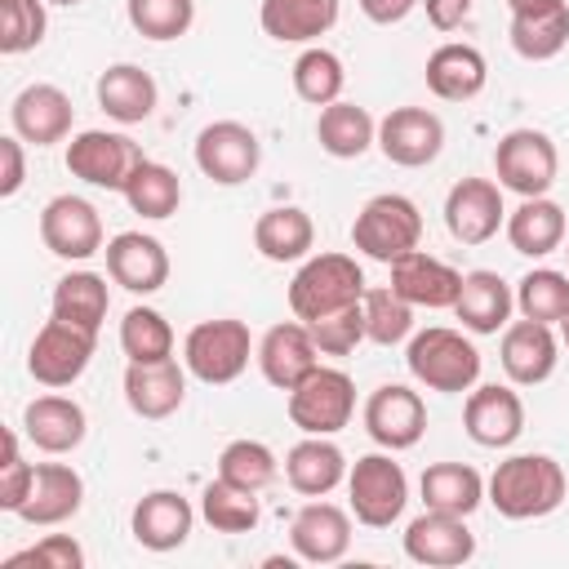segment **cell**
I'll return each instance as SVG.
<instances>
[{"instance_id": "6da1fadb", "label": "cell", "mask_w": 569, "mask_h": 569, "mask_svg": "<svg viewBox=\"0 0 569 569\" xmlns=\"http://www.w3.org/2000/svg\"><path fill=\"white\" fill-rule=\"evenodd\" d=\"M569 493L565 467L551 453H511L485 480V502L507 520H542Z\"/></svg>"}, {"instance_id": "7a4b0ae2", "label": "cell", "mask_w": 569, "mask_h": 569, "mask_svg": "<svg viewBox=\"0 0 569 569\" xmlns=\"http://www.w3.org/2000/svg\"><path fill=\"white\" fill-rule=\"evenodd\" d=\"M365 271L351 253H311L289 280V311L311 325L320 316H333L342 307H356L365 298Z\"/></svg>"}, {"instance_id": "3957f363", "label": "cell", "mask_w": 569, "mask_h": 569, "mask_svg": "<svg viewBox=\"0 0 569 569\" xmlns=\"http://www.w3.org/2000/svg\"><path fill=\"white\" fill-rule=\"evenodd\" d=\"M405 365H409L413 382H422L427 391H445V396L471 391L480 382L476 342L462 329H445V325H431V329L413 333L409 351H405Z\"/></svg>"}, {"instance_id": "277c9868", "label": "cell", "mask_w": 569, "mask_h": 569, "mask_svg": "<svg viewBox=\"0 0 569 569\" xmlns=\"http://www.w3.org/2000/svg\"><path fill=\"white\" fill-rule=\"evenodd\" d=\"M253 338H249V325L236 320V316H218V320H200L187 342H182V365L191 378L209 382V387H227L236 382L244 369H249V356H253Z\"/></svg>"}, {"instance_id": "5b68a950", "label": "cell", "mask_w": 569, "mask_h": 569, "mask_svg": "<svg viewBox=\"0 0 569 569\" xmlns=\"http://www.w3.org/2000/svg\"><path fill=\"white\" fill-rule=\"evenodd\" d=\"M418 240H422V213H418V204H413L409 196H400V191H382V196L365 200V209H360L356 222H351V244H356L365 258L387 262V267H391L400 253L418 249Z\"/></svg>"}, {"instance_id": "8992f818", "label": "cell", "mask_w": 569, "mask_h": 569, "mask_svg": "<svg viewBox=\"0 0 569 569\" xmlns=\"http://www.w3.org/2000/svg\"><path fill=\"white\" fill-rule=\"evenodd\" d=\"M347 498H351V516L369 529H391L405 516L409 502V476L405 467L387 453H365L351 462L347 471Z\"/></svg>"}, {"instance_id": "52a82bcc", "label": "cell", "mask_w": 569, "mask_h": 569, "mask_svg": "<svg viewBox=\"0 0 569 569\" xmlns=\"http://www.w3.org/2000/svg\"><path fill=\"white\" fill-rule=\"evenodd\" d=\"M356 413V382L347 369L316 365L289 391V422L302 436H338Z\"/></svg>"}, {"instance_id": "ba28073f", "label": "cell", "mask_w": 569, "mask_h": 569, "mask_svg": "<svg viewBox=\"0 0 569 569\" xmlns=\"http://www.w3.org/2000/svg\"><path fill=\"white\" fill-rule=\"evenodd\" d=\"M493 173L502 191H516L520 200L547 196L560 173V151L542 129H511L493 147Z\"/></svg>"}, {"instance_id": "9c48e42d", "label": "cell", "mask_w": 569, "mask_h": 569, "mask_svg": "<svg viewBox=\"0 0 569 569\" xmlns=\"http://www.w3.org/2000/svg\"><path fill=\"white\" fill-rule=\"evenodd\" d=\"M93 347H98V329H84L76 320H62V316H49L40 325V333L31 338V351H27V373L40 382V387H71L89 360H93Z\"/></svg>"}, {"instance_id": "30bf717a", "label": "cell", "mask_w": 569, "mask_h": 569, "mask_svg": "<svg viewBox=\"0 0 569 569\" xmlns=\"http://www.w3.org/2000/svg\"><path fill=\"white\" fill-rule=\"evenodd\" d=\"M142 160V147L116 129H84L67 142V173L102 191H124Z\"/></svg>"}, {"instance_id": "8fae6325", "label": "cell", "mask_w": 569, "mask_h": 569, "mask_svg": "<svg viewBox=\"0 0 569 569\" xmlns=\"http://www.w3.org/2000/svg\"><path fill=\"white\" fill-rule=\"evenodd\" d=\"M262 142L240 120H213L196 133V169L218 187H240L258 173Z\"/></svg>"}, {"instance_id": "7c38bea8", "label": "cell", "mask_w": 569, "mask_h": 569, "mask_svg": "<svg viewBox=\"0 0 569 569\" xmlns=\"http://www.w3.org/2000/svg\"><path fill=\"white\" fill-rule=\"evenodd\" d=\"M445 227L458 244H489L507 227L502 187L493 178H458L445 196Z\"/></svg>"}, {"instance_id": "4fadbf2b", "label": "cell", "mask_w": 569, "mask_h": 569, "mask_svg": "<svg viewBox=\"0 0 569 569\" xmlns=\"http://www.w3.org/2000/svg\"><path fill=\"white\" fill-rule=\"evenodd\" d=\"M40 240L62 262H84L102 249V213L84 196H53L40 209Z\"/></svg>"}, {"instance_id": "5bb4252c", "label": "cell", "mask_w": 569, "mask_h": 569, "mask_svg": "<svg viewBox=\"0 0 569 569\" xmlns=\"http://www.w3.org/2000/svg\"><path fill=\"white\" fill-rule=\"evenodd\" d=\"M365 431L373 445L400 453V449H413L427 431V405L413 387L405 382H382L378 391H369L365 400Z\"/></svg>"}, {"instance_id": "9a60e30c", "label": "cell", "mask_w": 569, "mask_h": 569, "mask_svg": "<svg viewBox=\"0 0 569 569\" xmlns=\"http://www.w3.org/2000/svg\"><path fill=\"white\" fill-rule=\"evenodd\" d=\"M378 151L400 169H422L445 151V120L427 107H391L378 120Z\"/></svg>"}, {"instance_id": "2e32d148", "label": "cell", "mask_w": 569, "mask_h": 569, "mask_svg": "<svg viewBox=\"0 0 569 569\" xmlns=\"http://www.w3.org/2000/svg\"><path fill=\"white\" fill-rule=\"evenodd\" d=\"M405 556L427 569H453L476 556V533L467 529V516L449 511H422L405 525Z\"/></svg>"}, {"instance_id": "e0dca14e", "label": "cell", "mask_w": 569, "mask_h": 569, "mask_svg": "<svg viewBox=\"0 0 569 569\" xmlns=\"http://www.w3.org/2000/svg\"><path fill=\"white\" fill-rule=\"evenodd\" d=\"M9 124L22 142L31 147H53V142H67L71 138V124H76V107L71 98L58 89V84H27L18 89V98L9 102Z\"/></svg>"}, {"instance_id": "ac0fdd59", "label": "cell", "mask_w": 569, "mask_h": 569, "mask_svg": "<svg viewBox=\"0 0 569 569\" xmlns=\"http://www.w3.org/2000/svg\"><path fill=\"white\" fill-rule=\"evenodd\" d=\"M262 378L276 387V391H293L316 365H320V347L311 338V329L302 320H280L262 333L258 351H253Z\"/></svg>"}, {"instance_id": "d6986e66", "label": "cell", "mask_w": 569, "mask_h": 569, "mask_svg": "<svg viewBox=\"0 0 569 569\" xmlns=\"http://www.w3.org/2000/svg\"><path fill=\"white\" fill-rule=\"evenodd\" d=\"M462 427L480 449H507L525 431V400L502 382L471 387V396L462 405Z\"/></svg>"}, {"instance_id": "ffe728a7", "label": "cell", "mask_w": 569, "mask_h": 569, "mask_svg": "<svg viewBox=\"0 0 569 569\" xmlns=\"http://www.w3.org/2000/svg\"><path fill=\"white\" fill-rule=\"evenodd\" d=\"M124 400L138 418L147 422H164L182 409L187 400V365H178L173 356L169 360H129L124 369Z\"/></svg>"}, {"instance_id": "44dd1931", "label": "cell", "mask_w": 569, "mask_h": 569, "mask_svg": "<svg viewBox=\"0 0 569 569\" xmlns=\"http://www.w3.org/2000/svg\"><path fill=\"white\" fill-rule=\"evenodd\" d=\"M498 360H502V373L516 382V387H538L556 373V360H560V342L551 333V325L542 320H511L502 329V347H498Z\"/></svg>"}, {"instance_id": "7402d4cb", "label": "cell", "mask_w": 569, "mask_h": 569, "mask_svg": "<svg viewBox=\"0 0 569 569\" xmlns=\"http://www.w3.org/2000/svg\"><path fill=\"white\" fill-rule=\"evenodd\" d=\"M289 547L307 565H333L351 547V516L342 507L325 502V498H311L289 520Z\"/></svg>"}, {"instance_id": "603a6c76", "label": "cell", "mask_w": 569, "mask_h": 569, "mask_svg": "<svg viewBox=\"0 0 569 569\" xmlns=\"http://www.w3.org/2000/svg\"><path fill=\"white\" fill-rule=\"evenodd\" d=\"M102 253H107V276L129 293L147 298V293L164 289V280H169V253L147 231H120L107 240Z\"/></svg>"}, {"instance_id": "cb8c5ba5", "label": "cell", "mask_w": 569, "mask_h": 569, "mask_svg": "<svg viewBox=\"0 0 569 569\" xmlns=\"http://www.w3.org/2000/svg\"><path fill=\"white\" fill-rule=\"evenodd\" d=\"M191 525H196V507L178 489H151V493H142L138 507H133V516H129L133 542L147 547V551H178L191 538Z\"/></svg>"}, {"instance_id": "d4e9b609", "label": "cell", "mask_w": 569, "mask_h": 569, "mask_svg": "<svg viewBox=\"0 0 569 569\" xmlns=\"http://www.w3.org/2000/svg\"><path fill=\"white\" fill-rule=\"evenodd\" d=\"M391 289L413 302V307H427V311H453L458 302V289H462V271H453L449 262L422 253V249H409L391 262Z\"/></svg>"}, {"instance_id": "484cf974", "label": "cell", "mask_w": 569, "mask_h": 569, "mask_svg": "<svg viewBox=\"0 0 569 569\" xmlns=\"http://www.w3.org/2000/svg\"><path fill=\"white\" fill-rule=\"evenodd\" d=\"M80 507H84V480H80V471L67 467V462H36L31 493L18 507V520L49 529V525H67Z\"/></svg>"}, {"instance_id": "4316f807", "label": "cell", "mask_w": 569, "mask_h": 569, "mask_svg": "<svg viewBox=\"0 0 569 569\" xmlns=\"http://www.w3.org/2000/svg\"><path fill=\"white\" fill-rule=\"evenodd\" d=\"M89 418L71 396H36L22 409V436L40 449V453H71L84 445Z\"/></svg>"}, {"instance_id": "83f0119b", "label": "cell", "mask_w": 569, "mask_h": 569, "mask_svg": "<svg viewBox=\"0 0 569 569\" xmlns=\"http://www.w3.org/2000/svg\"><path fill=\"white\" fill-rule=\"evenodd\" d=\"M427 89L440 98V102H471L485 80H489V62L476 44H462V40H449L440 49H431L427 58Z\"/></svg>"}, {"instance_id": "f1b7e54d", "label": "cell", "mask_w": 569, "mask_h": 569, "mask_svg": "<svg viewBox=\"0 0 569 569\" xmlns=\"http://www.w3.org/2000/svg\"><path fill=\"white\" fill-rule=\"evenodd\" d=\"M511 307H516V289L498 276V271H467L462 276V289H458V302H453V316L462 320L467 333H498L511 325Z\"/></svg>"}, {"instance_id": "f546056e", "label": "cell", "mask_w": 569, "mask_h": 569, "mask_svg": "<svg viewBox=\"0 0 569 569\" xmlns=\"http://www.w3.org/2000/svg\"><path fill=\"white\" fill-rule=\"evenodd\" d=\"M347 453L329 436H307L284 453V480L302 498H325L347 480Z\"/></svg>"}, {"instance_id": "4dcf8cb0", "label": "cell", "mask_w": 569, "mask_h": 569, "mask_svg": "<svg viewBox=\"0 0 569 569\" xmlns=\"http://www.w3.org/2000/svg\"><path fill=\"white\" fill-rule=\"evenodd\" d=\"M93 93H98V107H102L116 124H142V120H151V111H156V102H160V89H156L151 71H142V67H133V62H111V67L98 76Z\"/></svg>"}, {"instance_id": "1f68e13d", "label": "cell", "mask_w": 569, "mask_h": 569, "mask_svg": "<svg viewBox=\"0 0 569 569\" xmlns=\"http://www.w3.org/2000/svg\"><path fill=\"white\" fill-rule=\"evenodd\" d=\"M311 244H316V222L298 204H276L253 222V249L267 262H302L311 258Z\"/></svg>"}, {"instance_id": "d6a6232c", "label": "cell", "mask_w": 569, "mask_h": 569, "mask_svg": "<svg viewBox=\"0 0 569 569\" xmlns=\"http://www.w3.org/2000/svg\"><path fill=\"white\" fill-rule=\"evenodd\" d=\"M507 240L525 258H547L565 244V209L551 196H529L507 213Z\"/></svg>"}, {"instance_id": "836d02e7", "label": "cell", "mask_w": 569, "mask_h": 569, "mask_svg": "<svg viewBox=\"0 0 569 569\" xmlns=\"http://www.w3.org/2000/svg\"><path fill=\"white\" fill-rule=\"evenodd\" d=\"M258 22L280 44H311L338 22V0H262Z\"/></svg>"}, {"instance_id": "e575fe53", "label": "cell", "mask_w": 569, "mask_h": 569, "mask_svg": "<svg viewBox=\"0 0 569 569\" xmlns=\"http://www.w3.org/2000/svg\"><path fill=\"white\" fill-rule=\"evenodd\" d=\"M316 142L325 156L333 160H360L373 142H378V120L356 107V102H329L320 107V120H316Z\"/></svg>"}, {"instance_id": "d590c367", "label": "cell", "mask_w": 569, "mask_h": 569, "mask_svg": "<svg viewBox=\"0 0 569 569\" xmlns=\"http://www.w3.org/2000/svg\"><path fill=\"white\" fill-rule=\"evenodd\" d=\"M418 489H422V507L449 511V516H471L485 502V476L467 462H431Z\"/></svg>"}, {"instance_id": "8d00e7d4", "label": "cell", "mask_w": 569, "mask_h": 569, "mask_svg": "<svg viewBox=\"0 0 569 569\" xmlns=\"http://www.w3.org/2000/svg\"><path fill=\"white\" fill-rule=\"evenodd\" d=\"M200 516L213 533H253L262 520V507H258L253 489H240V485L213 476L200 493Z\"/></svg>"}, {"instance_id": "74e56055", "label": "cell", "mask_w": 569, "mask_h": 569, "mask_svg": "<svg viewBox=\"0 0 569 569\" xmlns=\"http://www.w3.org/2000/svg\"><path fill=\"white\" fill-rule=\"evenodd\" d=\"M107 307H111V293H107V280L98 271H67L53 284V298H49V311L53 316L76 320L84 329H102Z\"/></svg>"}, {"instance_id": "f35d334b", "label": "cell", "mask_w": 569, "mask_h": 569, "mask_svg": "<svg viewBox=\"0 0 569 569\" xmlns=\"http://www.w3.org/2000/svg\"><path fill=\"white\" fill-rule=\"evenodd\" d=\"M129 200V209L138 218H151V222H164L169 213H178L182 204V182L169 164H156V160H142L129 178V187L120 191Z\"/></svg>"}, {"instance_id": "ab89813d", "label": "cell", "mask_w": 569, "mask_h": 569, "mask_svg": "<svg viewBox=\"0 0 569 569\" xmlns=\"http://www.w3.org/2000/svg\"><path fill=\"white\" fill-rule=\"evenodd\" d=\"M516 311L525 320L560 325L569 316V271H556V267L525 271L520 284H516Z\"/></svg>"}, {"instance_id": "60d3db41", "label": "cell", "mask_w": 569, "mask_h": 569, "mask_svg": "<svg viewBox=\"0 0 569 569\" xmlns=\"http://www.w3.org/2000/svg\"><path fill=\"white\" fill-rule=\"evenodd\" d=\"M342 84H347V71H342V58L333 49H302L293 58V93L311 107H329L342 98Z\"/></svg>"}, {"instance_id": "b9f144b4", "label": "cell", "mask_w": 569, "mask_h": 569, "mask_svg": "<svg viewBox=\"0 0 569 569\" xmlns=\"http://www.w3.org/2000/svg\"><path fill=\"white\" fill-rule=\"evenodd\" d=\"M507 36L525 62H547L569 44V4L551 13H533V18H511Z\"/></svg>"}, {"instance_id": "7bdbcfd3", "label": "cell", "mask_w": 569, "mask_h": 569, "mask_svg": "<svg viewBox=\"0 0 569 569\" xmlns=\"http://www.w3.org/2000/svg\"><path fill=\"white\" fill-rule=\"evenodd\" d=\"M120 351L129 360H169L173 356V329L156 307H129L120 320Z\"/></svg>"}, {"instance_id": "ee69618b", "label": "cell", "mask_w": 569, "mask_h": 569, "mask_svg": "<svg viewBox=\"0 0 569 569\" xmlns=\"http://www.w3.org/2000/svg\"><path fill=\"white\" fill-rule=\"evenodd\" d=\"M365 338L378 347H396L413 333V302H405L391 284L387 289H365Z\"/></svg>"}, {"instance_id": "f6af8a7d", "label": "cell", "mask_w": 569, "mask_h": 569, "mask_svg": "<svg viewBox=\"0 0 569 569\" xmlns=\"http://www.w3.org/2000/svg\"><path fill=\"white\" fill-rule=\"evenodd\" d=\"M218 476L231 480V485H240V489L262 493L280 476V462H276L271 445H262V440H231L218 453Z\"/></svg>"}, {"instance_id": "bcb514c9", "label": "cell", "mask_w": 569, "mask_h": 569, "mask_svg": "<svg viewBox=\"0 0 569 569\" xmlns=\"http://www.w3.org/2000/svg\"><path fill=\"white\" fill-rule=\"evenodd\" d=\"M129 27L147 40H178L196 22V0H124Z\"/></svg>"}, {"instance_id": "7dc6e473", "label": "cell", "mask_w": 569, "mask_h": 569, "mask_svg": "<svg viewBox=\"0 0 569 569\" xmlns=\"http://www.w3.org/2000/svg\"><path fill=\"white\" fill-rule=\"evenodd\" d=\"M49 13L44 0H0V53L18 58L44 40Z\"/></svg>"}, {"instance_id": "c3c4849f", "label": "cell", "mask_w": 569, "mask_h": 569, "mask_svg": "<svg viewBox=\"0 0 569 569\" xmlns=\"http://www.w3.org/2000/svg\"><path fill=\"white\" fill-rule=\"evenodd\" d=\"M365 302V298H360ZM342 307V311H333V316H320V320H311L307 329H311V338H316V347H320V356H351L360 342H365V307Z\"/></svg>"}, {"instance_id": "681fc988", "label": "cell", "mask_w": 569, "mask_h": 569, "mask_svg": "<svg viewBox=\"0 0 569 569\" xmlns=\"http://www.w3.org/2000/svg\"><path fill=\"white\" fill-rule=\"evenodd\" d=\"M22 565H36V569H84V547L71 533H49L36 547L13 551L4 560V569H22Z\"/></svg>"}, {"instance_id": "f907efd6", "label": "cell", "mask_w": 569, "mask_h": 569, "mask_svg": "<svg viewBox=\"0 0 569 569\" xmlns=\"http://www.w3.org/2000/svg\"><path fill=\"white\" fill-rule=\"evenodd\" d=\"M31 476H36V467L22 458V440H18V431H4V462H0V511H13L18 516V507L27 502V493H31Z\"/></svg>"}, {"instance_id": "816d5d0a", "label": "cell", "mask_w": 569, "mask_h": 569, "mask_svg": "<svg viewBox=\"0 0 569 569\" xmlns=\"http://www.w3.org/2000/svg\"><path fill=\"white\" fill-rule=\"evenodd\" d=\"M27 182V160H22V138L18 133H4L0 138V196H18Z\"/></svg>"}, {"instance_id": "f5cc1de1", "label": "cell", "mask_w": 569, "mask_h": 569, "mask_svg": "<svg viewBox=\"0 0 569 569\" xmlns=\"http://www.w3.org/2000/svg\"><path fill=\"white\" fill-rule=\"evenodd\" d=\"M422 4H427V22L436 31H458L471 18V4L476 0H422Z\"/></svg>"}, {"instance_id": "db71d44e", "label": "cell", "mask_w": 569, "mask_h": 569, "mask_svg": "<svg viewBox=\"0 0 569 569\" xmlns=\"http://www.w3.org/2000/svg\"><path fill=\"white\" fill-rule=\"evenodd\" d=\"M413 4H422V0H360V13L378 27H391V22H405L413 13Z\"/></svg>"}, {"instance_id": "11a10c76", "label": "cell", "mask_w": 569, "mask_h": 569, "mask_svg": "<svg viewBox=\"0 0 569 569\" xmlns=\"http://www.w3.org/2000/svg\"><path fill=\"white\" fill-rule=\"evenodd\" d=\"M569 0H507L511 18H533V13H551V9H565Z\"/></svg>"}, {"instance_id": "9f6ffc18", "label": "cell", "mask_w": 569, "mask_h": 569, "mask_svg": "<svg viewBox=\"0 0 569 569\" xmlns=\"http://www.w3.org/2000/svg\"><path fill=\"white\" fill-rule=\"evenodd\" d=\"M560 342H565V347H569V316H565V320H560Z\"/></svg>"}, {"instance_id": "6f0895ef", "label": "cell", "mask_w": 569, "mask_h": 569, "mask_svg": "<svg viewBox=\"0 0 569 569\" xmlns=\"http://www.w3.org/2000/svg\"><path fill=\"white\" fill-rule=\"evenodd\" d=\"M44 4H62V9H71V4H80V0H44Z\"/></svg>"}, {"instance_id": "680465c9", "label": "cell", "mask_w": 569, "mask_h": 569, "mask_svg": "<svg viewBox=\"0 0 569 569\" xmlns=\"http://www.w3.org/2000/svg\"><path fill=\"white\" fill-rule=\"evenodd\" d=\"M565 258H569V249H565Z\"/></svg>"}]
</instances>
